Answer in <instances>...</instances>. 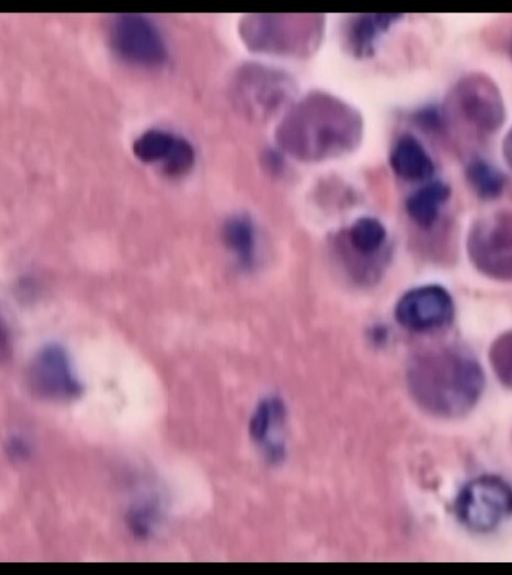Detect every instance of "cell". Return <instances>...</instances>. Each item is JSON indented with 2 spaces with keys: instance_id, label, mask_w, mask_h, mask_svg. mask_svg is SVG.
Segmentation results:
<instances>
[{
  "instance_id": "4",
  "label": "cell",
  "mask_w": 512,
  "mask_h": 575,
  "mask_svg": "<svg viewBox=\"0 0 512 575\" xmlns=\"http://www.w3.org/2000/svg\"><path fill=\"white\" fill-rule=\"evenodd\" d=\"M471 262L486 276L512 280V212H499L479 219L467 240Z\"/></svg>"
},
{
  "instance_id": "11",
  "label": "cell",
  "mask_w": 512,
  "mask_h": 575,
  "mask_svg": "<svg viewBox=\"0 0 512 575\" xmlns=\"http://www.w3.org/2000/svg\"><path fill=\"white\" fill-rule=\"evenodd\" d=\"M163 519L161 499L156 494H145L130 505L125 522L133 537L148 540L158 532Z\"/></svg>"
},
{
  "instance_id": "16",
  "label": "cell",
  "mask_w": 512,
  "mask_h": 575,
  "mask_svg": "<svg viewBox=\"0 0 512 575\" xmlns=\"http://www.w3.org/2000/svg\"><path fill=\"white\" fill-rule=\"evenodd\" d=\"M489 360L499 381L512 389V330L493 341L489 349Z\"/></svg>"
},
{
  "instance_id": "7",
  "label": "cell",
  "mask_w": 512,
  "mask_h": 575,
  "mask_svg": "<svg viewBox=\"0 0 512 575\" xmlns=\"http://www.w3.org/2000/svg\"><path fill=\"white\" fill-rule=\"evenodd\" d=\"M450 294L441 286L426 285L405 293L395 308L397 321L405 328L423 332L446 325L453 316Z\"/></svg>"
},
{
  "instance_id": "2",
  "label": "cell",
  "mask_w": 512,
  "mask_h": 575,
  "mask_svg": "<svg viewBox=\"0 0 512 575\" xmlns=\"http://www.w3.org/2000/svg\"><path fill=\"white\" fill-rule=\"evenodd\" d=\"M455 512L466 528L488 532L512 516V487L498 476H479L461 489Z\"/></svg>"
},
{
  "instance_id": "1",
  "label": "cell",
  "mask_w": 512,
  "mask_h": 575,
  "mask_svg": "<svg viewBox=\"0 0 512 575\" xmlns=\"http://www.w3.org/2000/svg\"><path fill=\"white\" fill-rule=\"evenodd\" d=\"M408 386L414 400L441 418L467 414L484 388L478 362L463 350L438 348L418 355L408 369Z\"/></svg>"
},
{
  "instance_id": "3",
  "label": "cell",
  "mask_w": 512,
  "mask_h": 575,
  "mask_svg": "<svg viewBox=\"0 0 512 575\" xmlns=\"http://www.w3.org/2000/svg\"><path fill=\"white\" fill-rule=\"evenodd\" d=\"M108 37L113 51L130 64L156 68L167 60L168 51L162 33L145 15H113L108 23Z\"/></svg>"
},
{
  "instance_id": "9",
  "label": "cell",
  "mask_w": 512,
  "mask_h": 575,
  "mask_svg": "<svg viewBox=\"0 0 512 575\" xmlns=\"http://www.w3.org/2000/svg\"><path fill=\"white\" fill-rule=\"evenodd\" d=\"M393 171L403 179L423 181L434 172L432 158L413 135L404 134L395 143L390 154Z\"/></svg>"
},
{
  "instance_id": "18",
  "label": "cell",
  "mask_w": 512,
  "mask_h": 575,
  "mask_svg": "<svg viewBox=\"0 0 512 575\" xmlns=\"http://www.w3.org/2000/svg\"><path fill=\"white\" fill-rule=\"evenodd\" d=\"M417 120L421 123L422 126L427 128H438L442 122L441 117L438 114V111L434 109H427L421 111L418 116Z\"/></svg>"
},
{
  "instance_id": "8",
  "label": "cell",
  "mask_w": 512,
  "mask_h": 575,
  "mask_svg": "<svg viewBox=\"0 0 512 575\" xmlns=\"http://www.w3.org/2000/svg\"><path fill=\"white\" fill-rule=\"evenodd\" d=\"M132 151L138 160L159 166L165 175L171 177L185 175L195 162L191 142L163 129L143 132L133 142Z\"/></svg>"
},
{
  "instance_id": "10",
  "label": "cell",
  "mask_w": 512,
  "mask_h": 575,
  "mask_svg": "<svg viewBox=\"0 0 512 575\" xmlns=\"http://www.w3.org/2000/svg\"><path fill=\"white\" fill-rule=\"evenodd\" d=\"M450 193L449 186L441 181L426 183L407 198L406 210L409 217L418 226L430 228L436 222Z\"/></svg>"
},
{
  "instance_id": "12",
  "label": "cell",
  "mask_w": 512,
  "mask_h": 575,
  "mask_svg": "<svg viewBox=\"0 0 512 575\" xmlns=\"http://www.w3.org/2000/svg\"><path fill=\"white\" fill-rule=\"evenodd\" d=\"M223 239L238 262L247 267L254 259L255 231L250 219L244 215L228 218L222 229Z\"/></svg>"
},
{
  "instance_id": "17",
  "label": "cell",
  "mask_w": 512,
  "mask_h": 575,
  "mask_svg": "<svg viewBox=\"0 0 512 575\" xmlns=\"http://www.w3.org/2000/svg\"><path fill=\"white\" fill-rule=\"evenodd\" d=\"M8 455L16 462L25 461L31 456L32 445L30 440L21 434L13 435L7 443Z\"/></svg>"
},
{
  "instance_id": "20",
  "label": "cell",
  "mask_w": 512,
  "mask_h": 575,
  "mask_svg": "<svg viewBox=\"0 0 512 575\" xmlns=\"http://www.w3.org/2000/svg\"><path fill=\"white\" fill-rule=\"evenodd\" d=\"M509 53H510V56L512 57V40L510 41V45H509Z\"/></svg>"
},
{
  "instance_id": "15",
  "label": "cell",
  "mask_w": 512,
  "mask_h": 575,
  "mask_svg": "<svg viewBox=\"0 0 512 575\" xmlns=\"http://www.w3.org/2000/svg\"><path fill=\"white\" fill-rule=\"evenodd\" d=\"M349 239L357 252L370 255L378 251L385 242L386 230L376 218L361 217L351 226Z\"/></svg>"
},
{
  "instance_id": "14",
  "label": "cell",
  "mask_w": 512,
  "mask_h": 575,
  "mask_svg": "<svg viewBox=\"0 0 512 575\" xmlns=\"http://www.w3.org/2000/svg\"><path fill=\"white\" fill-rule=\"evenodd\" d=\"M465 173L469 184L479 197L491 200L502 194L505 177L486 160L480 158L471 160Z\"/></svg>"
},
{
  "instance_id": "13",
  "label": "cell",
  "mask_w": 512,
  "mask_h": 575,
  "mask_svg": "<svg viewBox=\"0 0 512 575\" xmlns=\"http://www.w3.org/2000/svg\"><path fill=\"white\" fill-rule=\"evenodd\" d=\"M396 14H373L356 17L349 31V39L357 55H369L380 31L386 30L395 20Z\"/></svg>"
},
{
  "instance_id": "5",
  "label": "cell",
  "mask_w": 512,
  "mask_h": 575,
  "mask_svg": "<svg viewBox=\"0 0 512 575\" xmlns=\"http://www.w3.org/2000/svg\"><path fill=\"white\" fill-rule=\"evenodd\" d=\"M28 379L32 390L49 400L70 401L83 391L67 352L57 344L44 346L34 356Z\"/></svg>"
},
{
  "instance_id": "6",
  "label": "cell",
  "mask_w": 512,
  "mask_h": 575,
  "mask_svg": "<svg viewBox=\"0 0 512 575\" xmlns=\"http://www.w3.org/2000/svg\"><path fill=\"white\" fill-rule=\"evenodd\" d=\"M463 121L480 134L496 131L504 119V106L496 87L487 79L471 76L461 80L452 95Z\"/></svg>"
},
{
  "instance_id": "19",
  "label": "cell",
  "mask_w": 512,
  "mask_h": 575,
  "mask_svg": "<svg viewBox=\"0 0 512 575\" xmlns=\"http://www.w3.org/2000/svg\"><path fill=\"white\" fill-rule=\"evenodd\" d=\"M503 155L506 163L512 170V128L509 130L503 140Z\"/></svg>"
}]
</instances>
